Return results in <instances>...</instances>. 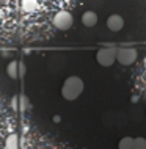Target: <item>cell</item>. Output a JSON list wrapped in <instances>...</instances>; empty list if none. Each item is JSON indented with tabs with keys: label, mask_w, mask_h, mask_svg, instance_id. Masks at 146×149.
<instances>
[{
	"label": "cell",
	"mask_w": 146,
	"mask_h": 149,
	"mask_svg": "<svg viewBox=\"0 0 146 149\" xmlns=\"http://www.w3.org/2000/svg\"><path fill=\"white\" fill-rule=\"evenodd\" d=\"M83 91V82L77 75H71L64 80L61 86V96L66 100H75Z\"/></svg>",
	"instance_id": "1"
},
{
	"label": "cell",
	"mask_w": 146,
	"mask_h": 149,
	"mask_svg": "<svg viewBox=\"0 0 146 149\" xmlns=\"http://www.w3.org/2000/svg\"><path fill=\"white\" fill-rule=\"evenodd\" d=\"M96 61L101 66H112L116 61V49L115 47H102L96 54Z\"/></svg>",
	"instance_id": "2"
},
{
	"label": "cell",
	"mask_w": 146,
	"mask_h": 149,
	"mask_svg": "<svg viewBox=\"0 0 146 149\" xmlns=\"http://www.w3.org/2000/svg\"><path fill=\"white\" fill-rule=\"evenodd\" d=\"M137 57V50L133 47H121V49H116V60L123 64V66H131V64L135 63Z\"/></svg>",
	"instance_id": "3"
},
{
	"label": "cell",
	"mask_w": 146,
	"mask_h": 149,
	"mask_svg": "<svg viewBox=\"0 0 146 149\" xmlns=\"http://www.w3.org/2000/svg\"><path fill=\"white\" fill-rule=\"evenodd\" d=\"M74 24V19H72V14L69 11H58L55 16H54V25L55 29L61 30V31H66L69 30Z\"/></svg>",
	"instance_id": "4"
},
{
	"label": "cell",
	"mask_w": 146,
	"mask_h": 149,
	"mask_svg": "<svg viewBox=\"0 0 146 149\" xmlns=\"http://www.w3.org/2000/svg\"><path fill=\"white\" fill-rule=\"evenodd\" d=\"M107 27H108V30H112V31H119L124 27V19L121 17L119 14H112L110 17L107 19Z\"/></svg>",
	"instance_id": "5"
},
{
	"label": "cell",
	"mask_w": 146,
	"mask_h": 149,
	"mask_svg": "<svg viewBox=\"0 0 146 149\" xmlns=\"http://www.w3.org/2000/svg\"><path fill=\"white\" fill-rule=\"evenodd\" d=\"M82 24L85 27H94L97 24V14L94 11H85L82 14Z\"/></svg>",
	"instance_id": "6"
},
{
	"label": "cell",
	"mask_w": 146,
	"mask_h": 149,
	"mask_svg": "<svg viewBox=\"0 0 146 149\" xmlns=\"http://www.w3.org/2000/svg\"><path fill=\"white\" fill-rule=\"evenodd\" d=\"M22 10L27 13H33L38 10V0H22Z\"/></svg>",
	"instance_id": "7"
},
{
	"label": "cell",
	"mask_w": 146,
	"mask_h": 149,
	"mask_svg": "<svg viewBox=\"0 0 146 149\" xmlns=\"http://www.w3.org/2000/svg\"><path fill=\"white\" fill-rule=\"evenodd\" d=\"M133 144H135V138H132V136H124V138H121L118 148L119 149H133Z\"/></svg>",
	"instance_id": "8"
},
{
	"label": "cell",
	"mask_w": 146,
	"mask_h": 149,
	"mask_svg": "<svg viewBox=\"0 0 146 149\" xmlns=\"http://www.w3.org/2000/svg\"><path fill=\"white\" fill-rule=\"evenodd\" d=\"M5 144H6V149H19V138H17V135L11 134L6 138Z\"/></svg>",
	"instance_id": "9"
},
{
	"label": "cell",
	"mask_w": 146,
	"mask_h": 149,
	"mask_svg": "<svg viewBox=\"0 0 146 149\" xmlns=\"http://www.w3.org/2000/svg\"><path fill=\"white\" fill-rule=\"evenodd\" d=\"M133 149H146V138H135V144H133Z\"/></svg>",
	"instance_id": "10"
},
{
	"label": "cell",
	"mask_w": 146,
	"mask_h": 149,
	"mask_svg": "<svg viewBox=\"0 0 146 149\" xmlns=\"http://www.w3.org/2000/svg\"><path fill=\"white\" fill-rule=\"evenodd\" d=\"M16 66H17V63H11L10 66H8V74H10L11 77H17V72H16Z\"/></svg>",
	"instance_id": "11"
}]
</instances>
